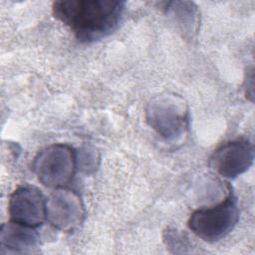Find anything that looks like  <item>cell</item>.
Instances as JSON below:
<instances>
[{
	"label": "cell",
	"instance_id": "7",
	"mask_svg": "<svg viewBox=\"0 0 255 255\" xmlns=\"http://www.w3.org/2000/svg\"><path fill=\"white\" fill-rule=\"evenodd\" d=\"M8 210L11 221L37 228L46 220V198L35 186H19L9 197Z\"/></svg>",
	"mask_w": 255,
	"mask_h": 255
},
{
	"label": "cell",
	"instance_id": "6",
	"mask_svg": "<svg viewBox=\"0 0 255 255\" xmlns=\"http://www.w3.org/2000/svg\"><path fill=\"white\" fill-rule=\"evenodd\" d=\"M253 160V144L241 138L225 142L217 147L210 157L209 164L221 176L233 179L246 172Z\"/></svg>",
	"mask_w": 255,
	"mask_h": 255
},
{
	"label": "cell",
	"instance_id": "4",
	"mask_svg": "<svg viewBox=\"0 0 255 255\" xmlns=\"http://www.w3.org/2000/svg\"><path fill=\"white\" fill-rule=\"evenodd\" d=\"M77 167L76 151L63 143L44 147L36 154L32 163L38 180L44 186L54 189L67 185L73 179Z\"/></svg>",
	"mask_w": 255,
	"mask_h": 255
},
{
	"label": "cell",
	"instance_id": "2",
	"mask_svg": "<svg viewBox=\"0 0 255 255\" xmlns=\"http://www.w3.org/2000/svg\"><path fill=\"white\" fill-rule=\"evenodd\" d=\"M145 119L147 125L162 138L177 140L188 129L189 110L180 96L163 93L148 102Z\"/></svg>",
	"mask_w": 255,
	"mask_h": 255
},
{
	"label": "cell",
	"instance_id": "3",
	"mask_svg": "<svg viewBox=\"0 0 255 255\" xmlns=\"http://www.w3.org/2000/svg\"><path fill=\"white\" fill-rule=\"evenodd\" d=\"M238 218L236 199L230 191L221 202L193 211L188 219V227L202 240L217 242L233 230Z\"/></svg>",
	"mask_w": 255,
	"mask_h": 255
},
{
	"label": "cell",
	"instance_id": "9",
	"mask_svg": "<svg viewBox=\"0 0 255 255\" xmlns=\"http://www.w3.org/2000/svg\"><path fill=\"white\" fill-rule=\"evenodd\" d=\"M163 9L179 31L183 33V36L192 39L199 26L198 7L189 1H170L164 3Z\"/></svg>",
	"mask_w": 255,
	"mask_h": 255
},
{
	"label": "cell",
	"instance_id": "5",
	"mask_svg": "<svg viewBox=\"0 0 255 255\" xmlns=\"http://www.w3.org/2000/svg\"><path fill=\"white\" fill-rule=\"evenodd\" d=\"M85 218L84 203L75 191L55 189L46 199V220L61 231H73Z\"/></svg>",
	"mask_w": 255,
	"mask_h": 255
},
{
	"label": "cell",
	"instance_id": "10",
	"mask_svg": "<svg viewBox=\"0 0 255 255\" xmlns=\"http://www.w3.org/2000/svg\"><path fill=\"white\" fill-rule=\"evenodd\" d=\"M77 154V164L85 172H91L95 170L99 162V154L97 150L91 146H84L79 151H76Z\"/></svg>",
	"mask_w": 255,
	"mask_h": 255
},
{
	"label": "cell",
	"instance_id": "8",
	"mask_svg": "<svg viewBox=\"0 0 255 255\" xmlns=\"http://www.w3.org/2000/svg\"><path fill=\"white\" fill-rule=\"evenodd\" d=\"M40 236L35 227L14 221L2 224L0 229L1 254H26L34 252L39 245Z\"/></svg>",
	"mask_w": 255,
	"mask_h": 255
},
{
	"label": "cell",
	"instance_id": "1",
	"mask_svg": "<svg viewBox=\"0 0 255 255\" xmlns=\"http://www.w3.org/2000/svg\"><path fill=\"white\" fill-rule=\"evenodd\" d=\"M126 3L118 0H60L52 6L54 16L83 43L101 40L119 26Z\"/></svg>",
	"mask_w": 255,
	"mask_h": 255
}]
</instances>
